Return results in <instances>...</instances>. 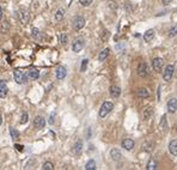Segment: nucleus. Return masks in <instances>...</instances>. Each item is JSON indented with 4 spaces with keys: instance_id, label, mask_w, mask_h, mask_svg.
<instances>
[{
    "instance_id": "f257e3e1",
    "label": "nucleus",
    "mask_w": 177,
    "mask_h": 170,
    "mask_svg": "<svg viewBox=\"0 0 177 170\" xmlns=\"http://www.w3.org/2000/svg\"><path fill=\"white\" fill-rule=\"evenodd\" d=\"M114 109V104L111 102H104L100 109V118L101 119H104L111 110Z\"/></svg>"
},
{
    "instance_id": "f03ea898",
    "label": "nucleus",
    "mask_w": 177,
    "mask_h": 170,
    "mask_svg": "<svg viewBox=\"0 0 177 170\" xmlns=\"http://www.w3.org/2000/svg\"><path fill=\"white\" fill-rule=\"evenodd\" d=\"M173 71H175V67L173 65H167L164 69V73H163V78L165 81H170L172 75H173Z\"/></svg>"
},
{
    "instance_id": "7ed1b4c3",
    "label": "nucleus",
    "mask_w": 177,
    "mask_h": 170,
    "mask_svg": "<svg viewBox=\"0 0 177 170\" xmlns=\"http://www.w3.org/2000/svg\"><path fill=\"white\" fill-rule=\"evenodd\" d=\"M84 25H85V19L83 17L78 16L73 19V29L74 30H81L84 28Z\"/></svg>"
},
{
    "instance_id": "20e7f679",
    "label": "nucleus",
    "mask_w": 177,
    "mask_h": 170,
    "mask_svg": "<svg viewBox=\"0 0 177 170\" xmlns=\"http://www.w3.org/2000/svg\"><path fill=\"white\" fill-rule=\"evenodd\" d=\"M148 72H150V69H148V67H147V65L145 62H141L138 66V74H139V77L145 78V77L148 75Z\"/></svg>"
},
{
    "instance_id": "39448f33",
    "label": "nucleus",
    "mask_w": 177,
    "mask_h": 170,
    "mask_svg": "<svg viewBox=\"0 0 177 170\" xmlns=\"http://www.w3.org/2000/svg\"><path fill=\"white\" fill-rule=\"evenodd\" d=\"M83 48H84V40H83V38H77V40H74V42H73V44H72L73 52L79 53Z\"/></svg>"
},
{
    "instance_id": "423d86ee",
    "label": "nucleus",
    "mask_w": 177,
    "mask_h": 170,
    "mask_svg": "<svg viewBox=\"0 0 177 170\" xmlns=\"http://www.w3.org/2000/svg\"><path fill=\"white\" fill-rule=\"evenodd\" d=\"M9 89H7V83L6 80H0V98H5L7 96Z\"/></svg>"
},
{
    "instance_id": "0eeeda50",
    "label": "nucleus",
    "mask_w": 177,
    "mask_h": 170,
    "mask_svg": "<svg viewBox=\"0 0 177 170\" xmlns=\"http://www.w3.org/2000/svg\"><path fill=\"white\" fill-rule=\"evenodd\" d=\"M163 65H164V60L162 58H154L153 61H152L153 69L157 71V72H160V69L163 68Z\"/></svg>"
},
{
    "instance_id": "6e6552de",
    "label": "nucleus",
    "mask_w": 177,
    "mask_h": 170,
    "mask_svg": "<svg viewBox=\"0 0 177 170\" xmlns=\"http://www.w3.org/2000/svg\"><path fill=\"white\" fill-rule=\"evenodd\" d=\"M19 18H21V21H22L23 24H27L30 21V13H29V11L27 9H22L19 11Z\"/></svg>"
},
{
    "instance_id": "1a4fd4ad",
    "label": "nucleus",
    "mask_w": 177,
    "mask_h": 170,
    "mask_svg": "<svg viewBox=\"0 0 177 170\" xmlns=\"http://www.w3.org/2000/svg\"><path fill=\"white\" fill-rule=\"evenodd\" d=\"M55 75L59 80H62L65 79V77L67 75V69L63 67V66H58L56 71H55Z\"/></svg>"
},
{
    "instance_id": "9d476101",
    "label": "nucleus",
    "mask_w": 177,
    "mask_h": 170,
    "mask_svg": "<svg viewBox=\"0 0 177 170\" xmlns=\"http://www.w3.org/2000/svg\"><path fill=\"white\" fill-rule=\"evenodd\" d=\"M34 126H35V128H37V129L44 128V126H46V120H44V118H42V116H36V118L34 119Z\"/></svg>"
},
{
    "instance_id": "9b49d317",
    "label": "nucleus",
    "mask_w": 177,
    "mask_h": 170,
    "mask_svg": "<svg viewBox=\"0 0 177 170\" xmlns=\"http://www.w3.org/2000/svg\"><path fill=\"white\" fill-rule=\"evenodd\" d=\"M166 107H167V112H169V113H171V114L176 113V110H177V100H176V98L169 100Z\"/></svg>"
},
{
    "instance_id": "f8f14e48",
    "label": "nucleus",
    "mask_w": 177,
    "mask_h": 170,
    "mask_svg": "<svg viewBox=\"0 0 177 170\" xmlns=\"http://www.w3.org/2000/svg\"><path fill=\"white\" fill-rule=\"evenodd\" d=\"M13 77H15L16 83H18V84H23V83H24V80H25L24 73H23L21 69H16V71L13 72Z\"/></svg>"
},
{
    "instance_id": "ddd939ff",
    "label": "nucleus",
    "mask_w": 177,
    "mask_h": 170,
    "mask_svg": "<svg viewBox=\"0 0 177 170\" xmlns=\"http://www.w3.org/2000/svg\"><path fill=\"white\" fill-rule=\"evenodd\" d=\"M122 147L125 149V150H127V151H131L133 147H134V140L133 139H131V138H126V139H123L122 140Z\"/></svg>"
},
{
    "instance_id": "4468645a",
    "label": "nucleus",
    "mask_w": 177,
    "mask_h": 170,
    "mask_svg": "<svg viewBox=\"0 0 177 170\" xmlns=\"http://www.w3.org/2000/svg\"><path fill=\"white\" fill-rule=\"evenodd\" d=\"M109 92H110V96H111L113 98H117V97H120V95H121V89H120V86L113 85V86H110V89H109Z\"/></svg>"
},
{
    "instance_id": "2eb2a0df",
    "label": "nucleus",
    "mask_w": 177,
    "mask_h": 170,
    "mask_svg": "<svg viewBox=\"0 0 177 170\" xmlns=\"http://www.w3.org/2000/svg\"><path fill=\"white\" fill-rule=\"evenodd\" d=\"M110 157H111L115 162H119V160H121V158H122V153H121V151H120L119 149H113V150L110 151Z\"/></svg>"
},
{
    "instance_id": "dca6fc26",
    "label": "nucleus",
    "mask_w": 177,
    "mask_h": 170,
    "mask_svg": "<svg viewBox=\"0 0 177 170\" xmlns=\"http://www.w3.org/2000/svg\"><path fill=\"white\" fill-rule=\"evenodd\" d=\"M154 35H156V33H154L153 29L147 30V31L144 34V40H145V42H151V41L154 38Z\"/></svg>"
},
{
    "instance_id": "f3484780",
    "label": "nucleus",
    "mask_w": 177,
    "mask_h": 170,
    "mask_svg": "<svg viewBox=\"0 0 177 170\" xmlns=\"http://www.w3.org/2000/svg\"><path fill=\"white\" fill-rule=\"evenodd\" d=\"M169 151H170L171 154L177 156V139L172 140V141L169 144Z\"/></svg>"
},
{
    "instance_id": "a211bd4d",
    "label": "nucleus",
    "mask_w": 177,
    "mask_h": 170,
    "mask_svg": "<svg viewBox=\"0 0 177 170\" xmlns=\"http://www.w3.org/2000/svg\"><path fill=\"white\" fill-rule=\"evenodd\" d=\"M159 129L162 131V133L164 134L166 131H167V122H166V116L163 115L162 120H160V123H159Z\"/></svg>"
},
{
    "instance_id": "6ab92c4d",
    "label": "nucleus",
    "mask_w": 177,
    "mask_h": 170,
    "mask_svg": "<svg viewBox=\"0 0 177 170\" xmlns=\"http://www.w3.org/2000/svg\"><path fill=\"white\" fill-rule=\"evenodd\" d=\"M81 151H83V143H81V140H78L73 146V153L74 154H80Z\"/></svg>"
},
{
    "instance_id": "aec40b11",
    "label": "nucleus",
    "mask_w": 177,
    "mask_h": 170,
    "mask_svg": "<svg viewBox=\"0 0 177 170\" xmlns=\"http://www.w3.org/2000/svg\"><path fill=\"white\" fill-rule=\"evenodd\" d=\"M138 97H140V98H147L148 96H150V92H148V90L147 89H145V88H140L139 90H138Z\"/></svg>"
},
{
    "instance_id": "412c9836",
    "label": "nucleus",
    "mask_w": 177,
    "mask_h": 170,
    "mask_svg": "<svg viewBox=\"0 0 177 170\" xmlns=\"http://www.w3.org/2000/svg\"><path fill=\"white\" fill-rule=\"evenodd\" d=\"M109 53H110V49H109V48L103 49V50L100 53V55H98V60H100V61H104V60L109 56Z\"/></svg>"
},
{
    "instance_id": "4be33fe9",
    "label": "nucleus",
    "mask_w": 177,
    "mask_h": 170,
    "mask_svg": "<svg viewBox=\"0 0 177 170\" xmlns=\"http://www.w3.org/2000/svg\"><path fill=\"white\" fill-rule=\"evenodd\" d=\"M146 168H147V170H156V169H158V163H157V160L153 159V158L150 159Z\"/></svg>"
},
{
    "instance_id": "5701e85b",
    "label": "nucleus",
    "mask_w": 177,
    "mask_h": 170,
    "mask_svg": "<svg viewBox=\"0 0 177 170\" xmlns=\"http://www.w3.org/2000/svg\"><path fill=\"white\" fill-rule=\"evenodd\" d=\"M10 135H11L12 140H17L19 138V132L15 127H10Z\"/></svg>"
},
{
    "instance_id": "b1692460",
    "label": "nucleus",
    "mask_w": 177,
    "mask_h": 170,
    "mask_svg": "<svg viewBox=\"0 0 177 170\" xmlns=\"http://www.w3.org/2000/svg\"><path fill=\"white\" fill-rule=\"evenodd\" d=\"M31 35H32V37H34L36 41H40V40H41V31H40L37 28H32Z\"/></svg>"
},
{
    "instance_id": "393cba45",
    "label": "nucleus",
    "mask_w": 177,
    "mask_h": 170,
    "mask_svg": "<svg viewBox=\"0 0 177 170\" xmlns=\"http://www.w3.org/2000/svg\"><path fill=\"white\" fill-rule=\"evenodd\" d=\"M28 77L31 78V79H38L40 72H38L37 69H30V71L28 72Z\"/></svg>"
},
{
    "instance_id": "a878e982",
    "label": "nucleus",
    "mask_w": 177,
    "mask_h": 170,
    "mask_svg": "<svg viewBox=\"0 0 177 170\" xmlns=\"http://www.w3.org/2000/svg\"><path fill=\"white\" fill-rule=\"evenodd\" d=\"M85 169H86V170H95V169H96V162H95L94 159H90V160L86 163Z\"/></svg>"
},
{
    "instance_id": "bb28decb",
    "label": "nucleus",
    "mask_w": 177,
    "mask_h": 170,
    "mask_svg": "<svg viewBox=\"0 0 177 170\" xmlns=\"http://www.w3.org/2000/svg\"><path fill=\"white\" fill-rule=\"evenodd\" d=\"M152 114H153L152 108H151V107H147V108L144 110V119H145V120H148V119L152 116Z\"/></svg>"
},
{
    "instance_id": "cd10ccee",
    "label": "nucleus",
    "mask_w": 177,
    "mask_h": 170,
    "mask_svg": "<svg viewBox=\"0 0 177 170\" xmlns=\"http://www.w3.org/2000/svg\"><path fill=\"white\" fill-rule=\"evenodd\" d=\"M58 38H59V41H60L62 44H66L67 41H68V36H67V34H61V35L58 36Z\"/></svg>"
},
{
    "instance_id": "c85d7f7f",
    "label": "nucleus",
    "mask_w": 177,
    "mask_h": 170,
    "mask_svg": "<svg viewBox=\"0 0 177 170\" xmlns=\"http://www.w3.org/2000/svg\"><path fill=\"white\" fill-rule=\"evenodd\" d=\"M42 169L43 170H53L54 169V164L52 162H46V163H43Z\"/></svg>"
},
{
    "instance_id": "c756f323",
    "label": "nucleus",
    "mask_w": 177,
    "mask_h": 170,
    "mask_svg": "<svg viewBox=\"0 0 177 170\" xmlns=\"http://www.w3.org/2000/svg\"><path fill=\"white\" fill-rule=\"evenodd\" d=\"M62 18H63V10L60 9L55 13V21H62Z\"/></svg>"
},
{
    "instance_id": "7c9ffc66",
    "label": "nucleus",
    "mask_w": 177,
    "mask_h": 170,
    "mask_svg": "<svg viewBox=\"0 0 177 170\" xmlns=\"http://www.w3.org/2000/svg\"><path fill=\"white\" fill-rule=\"evenodd\" d=\"M87 65H88V60L87 59H84L81 61V66H80V72H85L86 68H87Z\"/></svg>"
},
{
    "instance_id": "2f4dec72",
    "label": "nucleus",
    "mask_w": 177,
    "mask_h": 170,
    "mask_svg": "<svg viewBox=\"0 0 177 170\" xmlns=\"http://www.w3.org/2000/svg\"><path fill=\"white\" fill-rule=\"evenodd\" d=\"M79 4L84 7H86V6H90L92 4V0H79Z\"/></svg>"
},
{
    "instance_id": "473e14b6",
    "label": "nucleus",
    "mask_w": 177,
    "mask_h": 170,
    "mask_svg": "<svg viewBox=\"0 0 177 170\" xmlns=\"http://www.w3.org/2000/svg\"><path fill=\"white\" fill-rule=\"evenodd\" d=\"M28 120H29V115L27 113H23L22 114V118H21V123L22 125H25L28 122Z\"/></svg>"
},
{
    "instance_id": "72a5a7b5",
    "label": "nucleus",
    "mask_w": 177,
    "mask_h": 170,
    "mask_svg": "<svg viewBox=\"0 0 177 170\" xmlns=\"http://www.w3.org/2000/svg\"><path fill=\"white\" fill-rule=\"evenodd\" d=\"M55 110L54 112H52V114H50V116H49V120H48V122H49V125H53L54 122H55Z\"/></svg>"
},
{
    "instance_id": "f704fd0d",
    "label": "nucleus",
    "mask_w": 177,
    "mask_h": 170,
    "mask_svg": "<svg viewBox=\"0 0 177 170\" xmlns=\"http://www.w3.org/2000/svg\"><path fill=\"white\" fill-rule=\"evenodd\" d=\"M176 35H177V27H173V28L170 29L169 36H170V37H173V36H176Z\"/></svg>"
},
{
    "instance_id": "c9c22d12",
    "label": "nucleus",
    "mask_w": 177,
    "mask_h": 170,
    "mask_svg": "<svg viewBox=\"0 0 177 170\" xmlns=\"http://www.w3.org/2000/svg\"><path fill=\"white\" fill-rule=\"evenodd\" d=\"M15 147H16V150H17V151H21V152H22L24 146H23V145H18V144H16V145H15Z\"/></svg>"
},
{
    "instance_id": "e433bc0d",
    "label": "nucleus",
    "mask_w": 177,
    "mask_h": 170,
    "mask_svg": "<svg viewBox=\"0 0 177 170\" xmlns=\"http://www.w3.org/2000/svg\"><path fill=\"white\" fill-rule=\"evenodd\" d=\"M162 1H163L164 5H169V4H171L172 0H162Z\"/></svg>"
},
{
    "instance_id": "4c0bfd02",
    "label": "nucleus",
    "mask_w": 177,
    "mask_h": 170,
    "mask_svg": "<svg viewBox=\"0 0 177 170\" xmlns=\"http://www.w3.org/2000/svg\"><path fill=\"white\" fill-rule=\"evenodd\" d=\"M1 18H3V9L0 6V21H1Z\"/></svg>"
},
{
    "instance_id": "58836bf2",
    "label": "nucleus",
    "mask_w": 177,
    "mask_h": 170,
    "mask_svg": "<svg viewBox=\"0 0 177 170\" xmlns=\"http://www.w3.org/2000/svg\"><path fill=\"white\" fill-rule=\"evenodd\" d=\"M1 125H3V116L0 115V126H1Z\"/></svg>"
}]
</instances>
